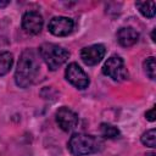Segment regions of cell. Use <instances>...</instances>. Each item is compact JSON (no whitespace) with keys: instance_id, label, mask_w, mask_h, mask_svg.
Listing matches in <instances>:
<instances>
[{"instance_id":"3957f363","label":"cell","mask_w":156,"mask_h":156,"mask_svg":"<svg viewBox=\"0 0 156 156\" xmlns=\"http://www.w3.org/2000/svg\"><path fill=\"white\" fill-rule=\"evenodd\" d=\"M39 54H40V57L43 58V61L49 67V69H51V71H56L69 57V52L65 48H62L57 44H52V43L41 44L39 48Z\"/></svg>"},{"instance_id":"6da1fadb","label":"cell","mask_w":156,"mask_h":156,"mask_svg":"<svg viewBox=\"0 0 156 156\" xmlns=\"http://www.w3.org/2000/svg\"><path fill=\"white\" fill-rule=\"evenodd\" d=\"M40 69L39 58L34 50L26 49L18 60L15 72V82L20 88L29 87L37 78Z\"/></svg>"},{"instance_id":"5b68a950","label":"cell","mask_w":156,"mask_h":156,"mask_svg":"<svg viewBox=\"0 0 156 156\" xmlns=\"http://www.w3.org/2000/svg\"><path fill=\"white\" fill-rule=\"evenodd\" d=\"M65 76H66V79L72 85H74L77 89H85L89 85V77H88V74L76 62H72V63H69L67 66Z\"/></svg>"},{"instance_id":"9a60e30c","label":"cell","mask_w":156,"mask_h":156,"mask_svg":"<svg viewBox=\"0 0 156 156\" xmlns=\"http://www.w3.org/2000/svg\"><path fill=\"white\" fill-rule=\"evenodd\" d=\"M141 143H143L145 146L155 147V146H156V130L152 128V129L145 132V133L141 135Z\"/></svg>"},{"instance_id":"4fadbf2b","label":"cell","mask_w":156,"mask_h":156,"mask_svg":"<svg viewBox=\"0 0 156 156\" xmlns=\"http://www.w3.org/2000/svg\"><path fill=\"white\" fill-rule=\"evenodd\" d=\"M100 133L106 139H116L121 135L119 129L112 124H108V123H101L100 124Z\"/></svg>"},{"instance_id":"30bf717a","label":"cell","mask_w":156,"mask_h":156,"mask_svg":"<svg viewBox=\"0 0 156 156\" xmlns=\"http://www.w3.org/2000/svg\"><path fill=\"white\" fill-rule=\"evenodd\" d=\"M117 40L122 46L129 48L136 44L139 40V33L133 27H122L117 32Z\"/></svg>"},{"instance_id":"ba28073f","label":"cell","mask_w":156,"mask_h":156,"mask_svg":"<svg viewBox=\"0 0 156 156\" xmlns=\"http://www.w3.org/2000/svg\"><path fill=\"white\" fill-rule=\"evenodd\" d=\"M105 52H106V49L102 44H93L90 46H85L82 49L80 58L85 65L95 66L104 58Z\"/></svg>"},{"instance_id":"2e32d148","label":"cell","mask_w":156,"mask_h":156,"mask_svg":"<svg viewBox=\"0 0 156 156\" xmlns=\"http://www.w3.org/2000/svg\"><path fill=\"white\" fill-rule=\"evenodd\" d=\"M145 117H146L150 122H154V121H155V107H151L149 111H146Z\"/></svg>"},{"instance_id":"5bb4252c","label":"cell","mask_w":156,"mask_h":156,"mask_svg":"<svg viewBox=\"0 0 156 156\" xmlns=\"http://www.w3.org/2000/svg\"><path fill=\"white\" fill-rule=\"evenodd\" d=\"M144 71L147 74L150 79H155L156 77V63H155V57L150 56L144 61Z\"/></svg>"},{"instance_id":"e0dca14e","label":"cell","mask_w":156,"mask_h":156,"mask_svg":"<svg viewBox=\"0 0 156 156\" xmlns=\"http://www.w3.org/2000/svg\"><path fill=\"white\" fill-rule=\"evenodd\" d=\"M10 4V1H0V7H5Z\"/></svg>"},{"instance_id":"ac0fdd59","label":"cell","mask_w":156,"mask_h":156,"mask_svg":"<svg viewBox=\"0 0 156 156\" xmlns=\"http://www.w3.org/2000/svg\"><path fill=\"white\" fill-rule=\"evenodd\" d=\"M147 156H155V154H147Z\"/></svg>"},{"instance_id":"9c48e42d","label":"cell","mask_w":156,"mask_h":156,"mask_svg":"<svg viewBox=\"0 0 156 156\" xmlns=\"http://www.w3.org/2000/svg\"><path fill=\"white\" fill-rule=\"evenodd\" d=\"M43 16L37 11H28L22 17V28L29 34H39L43 29Z\"/></svg>"},{"instance_id":"52a82bcc","label":"cell","mask_w":156,"mask_h":156,"mask_svg":"<svg viewBox=\"0 0 156 156\" xmlns=\"http://www.w3.org/2000/svg\"><path fill=\"white\" fill-rule=\"evenodd\" d=\"M73 28H74L73 20L68 17H63V16L52 17L48 26L49 32L56 37H66L72 33Z\"/></svg>"},{"instance_id":"7c38bea8","label":"cell","mask_w":156,"mask_h":156,"mask_svg":"<svg viewBox=\"0 0 156 156\" xmlns=\"http://www.w3.org/2000/svg\"><path fill=\"white\" fill-rule=\"evenodd\" d=\"M13 63V56L9 51H1L0 52V77L9 73Z\"/></svg>"},{"instance_id":"8fae6325","label":"cell","mask_w":156,"mask_h":156,"mask_svg":"<svg viewBox=\"0 0 156 156\" xmlns=\"http://www.w3.org/2000/svg\"><path fill=\"white\" fill-rule=\"evenodd\" d=\"M135 6L139 9L140 13L145 17L152 18L156 12V2L155 1H136Z\"/></svg>"},{"instance_id":"8992f818","label":"cell","mask_w":156,"mask_h":156,"mask_svg":"<svg viewBox=\"0 0 156 156\" xmlns=\"http://www.w3.org/2000/svg\"><path fill=\"white\" fill-rule=\"evenodd\" d=\"M56 122L63 132H71L78 126L79 118L74 111L62 106L56 111Z\"/></svg>"},{"instance_id":"7a4b0ae2","label":"cell","mask_w":156,"mask_h":156,"mask_svg":"<svg viewBox=\"0 0 156 156\" xmlns=\"http://www.w3.org/2000/svg\"><path fill=\"white\" fill-rule=\"evenodd\" d=\"M105 147V141L90 134L76 133L68 140V150L74 156H85L102 151Z\"/></svg>"},{"instance_id":"277c9868","label":"cell","mask_w":156,"mask_h":156,"mask_svg":"<svg viewBox=\"0 0 156 156\" xmlns=\"http://www.w3.org/2000/svg\"><path fill=\"white\" fill-rule=\"evenodd\" d=\"M102 73L117 82H122L128 78V71L124 66V61L119 56L108 57L102 66Z\"/></svg>"}]
</instances>
